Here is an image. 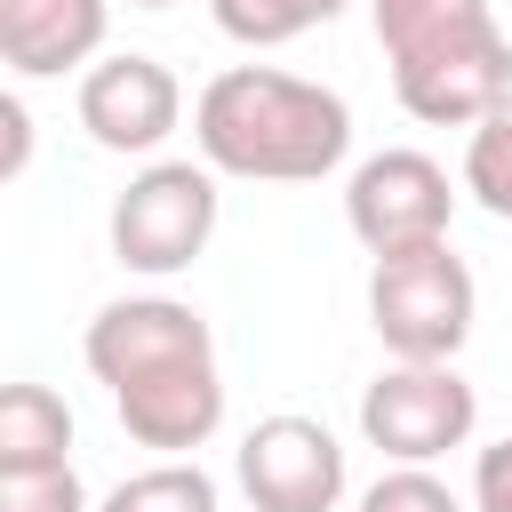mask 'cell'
I'll return each mask as SVG.
<instances>
[{
  "label": "cell",
  "instance_id": "1",
  "mask_svg": "<svg viewBox=\"0 0 512 512\" xmlns=\"http://www.w3.org/2000/svg\"><path fill=\"white\" fill-rule=\"evenodd\" d=\"M88 376L112 392L120 424L136 448L160 456H192L216 440L224 424V368H216V336L184 296H112L88 336Z\"/></svg>",
  "mask_w": 512,
  "mask_h": 512
},
{
  "label": "cell",
  "instance_id": "2",
  "mask_svg": "<svg viewBox=\"0 0 512 512\" xmlns=\"http://www.w3.org/2000/svg\"><path fill=\"white\" fill-rule=\"evenodd\" d=\"M192 144L240 184H320L352 152V104L280 64H224L192 96Z\"/></svg>",
  "mask_w": 512,
  "mask_h": 512
},
{
  "label": "cell",
  "instance_id": "3",
  "mask_svg": "<svg viewBox=\"0 0 512 512\" xmlns=\"http://www.w3.org/2000/svg\"><path fill=\"white\" fill-rule=\"evenodd\" d=\"M400 112L424 128H480L512 96V32L496 0H368Z\"/></svg>",
  "mask_w": 512,
  "mask_h": 512
},
{
  "label": "cell",
  "instance_id": "4",
  "mask_svg": "<svg viewBox=\"0 0 512 512\" xmlns=\"http://www.w3.org/2000/svg\"><path fill=\"white\" fill-rule=\"evenodd\" d=\"M472 312H480V288L448 240L392 248L368 272V328L392 360H456L472 336Z\"/></svg>",
  "mask_w": 512,
  "mask_h": 512
},
{
  "label": "cell",
  "instance_id": "5",
  "mask_svg": "<svg viewBox=\"0 0 512 512\" xmlns=\"http://www.w3.org/2000/svg\"><path fill=\"white\" fill-rule=\"evenodd\" d=\"M216 168L208 160H144L128 176V192L112 200L104 232H112V256L144 280H168L184 272L208 240H216Z\"/></svg>",
  "mask_w": 512,
  "mask_h": 512
},
{
  "label": "cell",
  "instance_id": "6",
  "mask_svg": "<svg viewBox=\"0 0 512 512\" xmlns=\"http://www.w3.org/2000/svg\"><path fill=\"white\" fill-rule=\"evenodd\" d=\"M480 424V392L456 376V360H392L360 392V440L384 464H440Z\"/></svg>",
  "mask_w": 512,
  "mask_h": 512
},
{
  "label": "cell",
  "instance_id": "7",
  "mask_svg": "<svg viewBox=\"0 0 512 512\" xmlns=\"http://www.w3.org/2000/svg\"><path fill=\"white\" fill-rule=\"evenodd\" d=\"M344 224L368 256H392V248H424V240H448L456 224V184L432 152L416 144H392V152H368L352 176H344Z\"/></svg>",
  "mask_w": 512,
  "mask_h": 512
},
{
  "label": "cell",
  "instance_id": "8",
  "mask_svg": "<svg viewBox=\"0 0 512 512\" xmlns=\"http://www.w3.org/2000/svg\"><path fill=\"white\" fill-rule=\"evenodd\" d=\"M240 488L256 512H336L344 504V440L320 416H264L240 440Z\"/></svg>",
  "mask_w": 512,
  "mask_h": 512
},
{
  "label": "cell",
  "instance_id": "9",
  "mask_svg": "<svg viewBox=\"0 0 512 512\" xmlns=\"http://www.w3.org/2000/svg\"><path fill=\"white\" fill-rule=\"evenodd\" d=\"M72 104H80L88 144L128 152V160L160 152V144L184 128V88H176V72H168L160 56H136V48L96 56V64L80 72V96H72Z\"/></svg>",
  "mask_w": 512,
  "mask_h": 512
},
{
  "label": "cell",
  "instance_id": "10",
  "mask_svg": "<svg viewBox=\"0 0 512 512\" xmlns=\"http://www.w3.org/2000/svg\"><path fill=\"white\" fill-rule=\"evenodd\" d=\"M112 0H0V56L16 80H56L104 56Z\"/></svg>",
  "mask_w": 512,
  "mask_h": 512
},
{
  "label": "cell",
  "instance_id": "11",
  "mask_svg": "<svg viewBox=\"0 0 512 512\" xmlns=\"http://www.w3.org/2000/svg\"><path fill=\"white\" fill-rule=\"evenodd\" d=\"M72 464V408L48 384L0 392V472H56Z\"/></svg>",
  "mask_w": 512,
  "mask_h": 512
},
{
  "label": "cell",
  "instance_id": "12",
  "mask_svg": "<svg viewBox=\"0 0 512 512\" xmlns=\"http://www.w3.org/2000/svg\"><path fill=\"white\" fill-rule=\"evenodd\" d=\"M344 8L352 0H208L216 32L240 40V48H288V40H304L312 24L344 16Z\"/></svg>",
  "mask_w": 512,
  "mask_h": 512
},
{
  "label": "cell",
  "instance_id": "13",
  "mask_svg": "<svg viewBox=\"0 0 512 512\" xmlns=\"http://www.w3.org/2000/svg\"><path fill=\"white\" fill-rule=\"evenodd\" d=\"M96 512H216V480L192 456H160V464L128 472Z\"/></svg>",
  "mask_w": 512,
  "mask_h": 512
},
{
  "label": "cell",
  "instance_id": "14",
  "mask_svg": "<svg viewBox=\"0 0 512 512\" xmlns=\"http://www.w3.org/2000/svg\"><path fill=\"white\" fill-rule=\"evenodd\" d=\"M464 192H472L488 216L512 224V96H504L480 128H464Z\"/></svg>",
  "mask_w": 512,
  "mask_h": 512
},
{
  "label": "cell",
  "instance_id": "15",
  "mask_svg": "<svg viewBox=\"0 0 512 512\" xmlns=\"http://www.w3.org/2000/svg\"><path fill=\"white\" fill-rule=\"evenodd\" d=\"M360 512H464V504H456V488L432 464H384L360 488Z\"/></svg>",
  "mask_w": 512,
  "mask_h": 512
},
{
  "label": "cell",
  "instance_id": "16",
  "mask_svg": "<svg viewBox=\"0 0 512 512\" xmlns=\"http://www.w3.org/2000/svg\"><path fill=\"white\" fill-rule=\"evenodd\" d=\"M0 512H96L80 472L56 464V472H0Z\"/></svg>",
  "mask_w": 512,
  "mask_h": 512
},
{
  "label": "cell",
  "instance_id": "17",
  "mask_svg": "<svg viewBox=\"0 0 512 512\" xmlns=\"http://www.w3.org/2000/svg\"><path fill=\"white\" fill-rule=\"evenodd\" d=\"M472 512H512V432L480 448V464H472Z\"/></svg>",
  "mask_w": 512,
  "mask_h": 512
},
{
  "label": "cell",
  "instance_id": "18",
  "mask_svg": "<svg viewBox=\"0 0 512 512\" xmlns=\"http://www.w3.org/2000/svg\"><path fill=\"white\" fill-rule=\"evenodd\" d=\"M0 128H8V152H0V176H24V160H32V112H24L16 96H0Z\"/></svg>",
  "mask_w": 512,
  "mask_h": 512
},
{
  "label": "cell",
  "instance_id": "19",
  "mask_svg": "<svg viewBox=\"0 0 512 512\" xmlns=\"http://www.w3.org/2000/svg\"><path fill=\"white\" fill-rule=\"evenodd\" d=\"M128 8H176V0H128Z\"/></svg>",
  "mask_w": 512,
  "mask_h": 512
}]
</instances>
